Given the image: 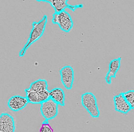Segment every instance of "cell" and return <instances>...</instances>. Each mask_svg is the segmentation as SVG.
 I'll list each match as a JSON object with an SVG mask.
<instances>
[{
	"instance_id": "6da1fadb",
	"label": "cell",
	"mask_w": 134,
	"mask_h": 132,
	"mask_svg": "<svg viewBox=\"0 0 134 132\" xmlns=\"http://www.w3.org/2000/svg\"><path fill=\"white\" fill-rule=\"evenodd\" d=\"M47 23V16L44 15L39 21H34L32 24V28L30 33L29 37L23 49L19 53V56L23 57L28 48L35 41L38 40L43 35L46 24Z\"/></svg>"
},
{
	"instance_id": "7a4b0ae2",
	"label": "cell",
	"mask_w": 134,
	"mask_h": 132,
	"mask_svg": "<svg viewBox=\"0 0 134 132\" xmlns=\"http://www.w3.org/2000/svg\"><path fill=\"white\" fill-rule=\"evenodd\" d=\"M52 22L58 24L60 29L65 32H69L72 28L73 22L70 15L63 10L60 12H55L52 15Z\"/></svg>"
},
{
	"instance_id": "3957f363",
	"label": "cell",
	"mask_w": 134,
	"mask_h": 132,
	"mask_svg": "<svg viewBox=\"0 0 134 132\" xmlns=\"http://www.w3.org/2000/svg\"><path fill=\"white\" fill-rule=\"evenodd\" d=\"M81 103L92 117L98 118L99 116L100 112L97 104V100L92 93L86 92L82 94Z\"/></svg>"
},
{
	"instance_id": "277c9868",
	"label": "cell",
	"mask_w": 134,
	"mask_h": 132,
	"mask_svg": "<svg viewBox=\"0 0 134 132\" xmlns=\"http://www.w3.org/2000/svg\"><path fill=\"white\" fill-rule=\"evenodd\" d=\"M40 112L46 119H52L58 115V104L49 98L41 103Z\"/></svg>"
},
{
	"instance_id": "5b68a950",
	"label": "cell",
	"mask_w": 134,
	"mask_h": 132,
	"mask_svg": "<svg viewBox=\"0 0 134 132\" xmlns=\"http://www.w3.org/2000/svg\"><path fill=\"white\" fill-rule=\"evenodd\" d=\"M37 2H47L49 4L53 7L55 10V12H60L65 9L66 8H68L71 9L72 11L74 12L76 8H83V5L80 4L75 5H69L67 3L69 0H36Z\"/></svg>"
},
{
	"instance_id": "8992f818",
	"label": "cell",
	"mask_w": 134,
	"mask_h": 132,
	"mask_svg": "<svg viewBox=\"0 0 134 132\" xmlns=\"http://www.w3.org/2000/svg\"><path fill=\"white\" fill-rule=\"evenodd\" d=\"M61 80L64 87L71 90L74 81V71L70 65H65L60 70Z\"/></svg>"
},
{
	"instance_id": "52a82bcc",
	"label": "cell",
	"mask_w": 134,
	"mask_h": 132,
	"mask_svg": "<svg viewBox=\"0 0 134 132\" xmlns=\"http://www.w3.org/2000/svg\"><path fill=\"white\" fill-rule=\"evenodd\" d=\"M15 129V122L13 116L3 113L0 115V132H14Z\"/></svg>"
},
{
	"instance_id": "ba28073f",
	"label": "cell",
	"mask_w": 134,
	"mask_h": 132,
	"mask_svg": "<svg viewBox=\"0 0 134 132\" xmlns=\"http://www.w3.org/2000/svg\"><path fill=\"white\" fill-rule=\"evenodd\" d=\"M28 103V101L26 97L15 95L9 99L7 102V105L12 111L17 112L24 108Z\"/></svg>"
},
{
	"instance_id": "9c48e42d",
	"label": "cell",
	"mask_w": 134,
	"mask_h": 132,
	"mask_svg": "<svg viewBox=\"0 0 134 132\" xmlns=\"http://www.w3.org/2000/svg\"><path fill=\"white\" fill-rule=\"evenodd\" d=\"M113 100L115 111L124 114H127L131 110V108L124 97L122 93L114 96Z\"/></svg>"
},
{
	"instance_id": "30bf717a",
	"label": "cell",
	"mask_w": 134,
	"mask_h": 132,
	"mask_svg": "<svg viewBox=\"0 0 134 132\" xmlns=\"http://www.w3.org/2000/svg\"><path fill=\"white\" fill-rule=\"evenodd\" d=\"M120 60L121 58L119 57L117 59H114L110 62L109 64V71L105 76L106 82L108 84H111V79L112 78H116V73L120 67Z\"/></svg>"
},
{
	"instance_id": "8fae6325",
	"label": "cell",
	"mask_w": 134,
	"mask_h": 132,
	"mask_svg": "<svg viewBox=\"0 0 134 132\" xmlns=\"http://www.w3.org/2000/svg\"><path fill=\"white\" fill-rule=\"evenodd\" d=\"M50 98L57 103L58 105L64 106L65 105V95L63 90L59 87H56L49 91Z\"/></svg>"
},
{
	"instance_id": "7c38bea8",
	"label": "cell",
	"mask_w": 134,
	"mask_h": 132,
	"mask_svg": "<svg viewBox=\"0 0 134 132\" xmlns=\"http://www.w3.org/2000/svg\"><path fill=\"white\" fill-rule=\"evenodd\" d=\"M29 89L36 92L48 89V83L44 79H39L31 83Z\"/></svg>"
},
{
	"instance_id": "4fadbf2b",
	"label": "cell",
	"mask_w": 134,
	"mask_h": 132,
	"mask_svg": "<svg viewBox=\"0 0 134 132\" xmlns=\"http://www.w3.org/2000/svg\"><path fill=\"white\" fill-rule=\"evenodd\" d=\"M25 92L26 93V98L28 100V103L32 104H41L39 95L37 92L30 90L29 88L25 89Z\"/></svg>"
},
{
	"instance_id": "5bb4252c",
	"label": "cell",
	"mask_w": 134,
	"mask_h": 132,
	"mask_svg": "<svg viewBox=\"0 0 134 132\" xmlns=\"http://www.w3.org/2000/svg\"><path fill=\"white\" fill-rule=\"evenodd\" d=\"M123 96L129 104L131 109L134 108V90H129L122 93Z\"/></svg>"
},
{
	"instance_id": "9a60e30c",
	"label": "cell",
	"mask_w": 134,
	"mask_h": 132,
	"mask_svg": "<svg viewBox=\"0 0 134 132\" xmlns=\"http://www.w3.org/2000/svg\"><path fill=\"white\" fill-rule=\"evenodd\" d=\"M40 132H53V129L50 126L48 120L45 119L42 124V126L39 130Z\"/></svg>"
}]
</instances>
